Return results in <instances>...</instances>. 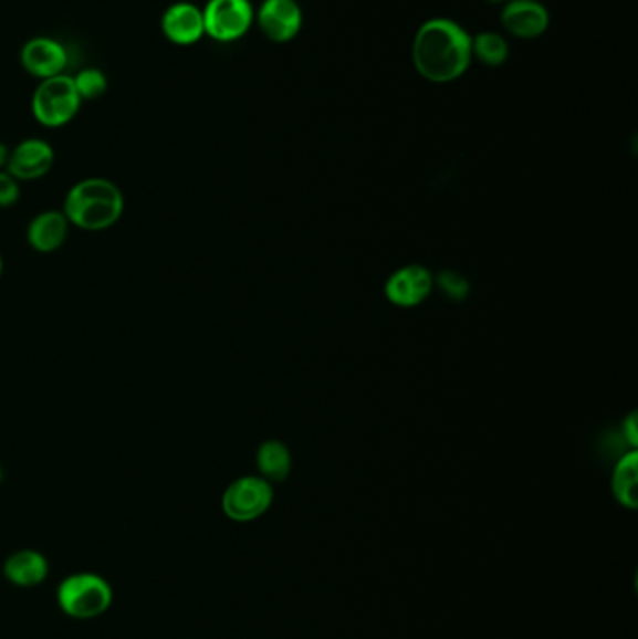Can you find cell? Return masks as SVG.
I'll return each mask as SVG.
<instances>
[{"label":"cell","instance_id":"6da1fadb","mask_svg":"<svg viewBox=\"0 0 638 639\" xmlns=\"http://www.w3.org/2000/svg\"><path fill=\"white\" fill-rule=\"evenodd\" d=\"M412 62L427 81L451 83L469 70L472 38L451 19H431L414 36Z\"/></svg>","mask_w":638,"mask_h":639},{"label":"cell","instance_id":"7a4b0ae2","mask_svg":"<svg viewBox=\"0 0 638 639\" xmlns=\"http://www.w3.org/2000/svg\"><path fill=\"white\" fill-rule=\"evenodd\" d=\"M126 208L122 189L107 178H86L67 191L62 211L72 227L102 232L121 221Z\"/></svg>","mask_w":638,"mask_h":639},{"label":"cell","instance_id":"3957f363","mask_svg":"<svg viewBox=\"0 0 638 639\" xmlns=\"http://www.w3.org/2000/svg\"><path fill=\"white\" fill-rule=\"evenodd\" d=\"M56 603L62 614L77 621H91L109 611L113 587L94 573H77L62 579L56 589Z\"/></svg>","mask_w":638,"mask_h":639},{"label":"cell","instance_id":"277c9868","mask_svg":"<svg viewBox=\"0 0 638 639\" xmlns=\"http://www.w3.org/2000/svg\"><path fill=\"white\" fill-rule=\"evenodd\" d=\"M83 105L70 75L43 78L32 94V115L38 124L55 127L66 126L77 116Z\"/></svg>","mask_w":638,"mask_h":639},{"label":"cell","instance_id":"5b68a950","mask_svg":"<svg viewBox=\"0 0 638 639\" xmlns=\"http://www.w3.org/2000/svg\"><path fill=\"white\" fill-rule=\"evenodd\" d=\"M274 503V489L261 475L240 476L232 481L221 497V509L232 522H253L266 514Z\"/></svg>","mask_w":638,"mask_h":639},{"label":"cell","instance_id":"8992f818","mask_svg":"<svg viewBox=\"0 0 638 639\" xmlns=\"http://www.w3.org/2000/svg\"><path fill=\"white\" fill-rule=\"evenodd\" d=\"M205 32L216 42H237L255 21L250 0H208L202 10Z\"/></svg>","mask_w":638,"mask_h":639},{"label":"cell","instance_id":"52a82bcc","mask_svg":"<svg viewBox=\"0 0 638 639\" xmlns=\"http://www.w3.org/2000/svg\"><path fill=\"white\" fill-rule=\"evenodd\" d=\"M432 286H435V275L427 270L426 265L408 264L389 275L384 286V294L396 307L412 308L418 307L431 296Z\"/></svg>","mask_w":638,"mask_h":639},{"label":"cell","instance_id":"ba28073f","mask_svg":"<svg viewBox=\"0 0 638 639\" xmlns=\"http://www.w3.org/2000/svg\"><path fill=\"white\" fill-rule=\"evenodd\" d=\"M255 18L262 34L274 43L291 42L304 23L296 0H264Z\"/></svg>","mask_w":638,"mask_h":639},{"label":"cell","instance_id":"9c48e42d","mask_svg":"<svg viewBox=\"0 0 638 639\" xmlns=\"http://www.w3.org/2000/svg\"><path fill=\"white\" fill-rule=\"evenodd\" d=\"M21 66L24 72L40 81L56 77L66 70V49L53 38H32L21 49Z\"/></svg>","mask_w":638,"mask_h":639},{"label":"cell","instance_id":"30bf717a","mask_svg":"<svg viewBox=\"0 0 638 639\" xmlns=\"http://www.w3.org/2000/svg\"><path fill=\"white\" fill-rule=\"evenodd\" d=\"M55 165V150L43 139H24L10 150L7 170L19 181L40 180Z\"/></svg>","mask_w":638,"mask_h":639},{"label":"cell","instance_id":"8fae6325","mask_svg":"<svg viewBox=\"0 0 638 639\" xmlns=\"http://www.w3.org/2000/svg\"><path fill=\"white\" fill-rule=\"evenodd\" d=\"M161 32L164 36L175 45L180 48H189L197 42H201L205 32V18H202V10L195 7L194 2H175L165 10L161 15Z\"/></svg>","mask_w":638,"mask_h":639},{"label":"cell","instance_id":"7c38bea8","mask_svg":"<svg viewBox=\"0 0 638 639\" xmlns=\"http://www.w3.org/2000/svg\"><path fill=\"white\" fill-rule=\"evenodd\" d=\"M500 23L511 36L534 40L547 31L551 15L547 8L537 0H510L505 4Z\"/></svg>","mask_w":638,"mask_h":639},{"label":"cell","instance_id":"4fadbf2b","mask_svg":"<svg viewBox=\"0 0 638 639\" xmlns=\"http://www.w3.org/2000/svg\"><path fill=\"white\" fill-rule=\"evenodd\" d=\"M70 227L72 224L64 216V211H42L27 227V242L38 253H55L66 243Z\"/></svg>","mask_w":638,"mask_h":639},{"label":"cell","instance_id":"5bb4252c","mask_svg":"<svg viewBox=\"0 0 638 639\" xmlns=\"http://www.w3.org/2000/svg\"><path fill=\"white\" fill-rule=\"evenodd\" d=\"M4 576L8 582L23 589L42 585L49 576V562L36 549H19L4 562Z\"/></svg>","mask_w":638,"mask_h":639},{"label":"cell","instance_id":"9a60e30c","mask_svg":"<svg viewBox=\"0 0 638 639\" xmlns=\"http://www.w3.org/2000/svg\"><path fill=\"white\" fill-rule=\"evenodd\" d=\"M257 468L268 483H283L292 471L289 447L280 440L262 441L257 449Z\"/></svg>","mask_w":638,"mask_h":639},{"label":"cell","instance_id":"2e32d148","mask_svg":"<svg viewBox=\"0 0 638 639\" xmlns=\"http://www.w3.org/2000/svg\"><path fill=\"white\" fill-rule=\"evenodd\" d=\"M638 481V451H629L620 457L613 471V494L621 507L635 511L638 507L637 497Z\"/></svg>","mask_w":638,"mask_h":639},{"label":"cell","instance_id":"e0dca14e","mask_svg":"<svg viewBox=\"0 0 638 639\" xmlns=\"http://www.w3.org/2000/svg\"><path fill=\"white\" fill-rule=\"evenodd\" d=\"M472 56H475L483 66H502L510 56V48L504 38L496 32H481L472 40Z\"/></svg>","mask_w":638,"mask_h":639},{"label":"cell","instance_id":"ac0fdd59","mask_svg":"<svg viewBox=\"0 0 638 639\" xmlns=\"http://www.w3.org/2000/svg\"><path fill=\"white\" fill-rule=\"evenodd\" d=\"M72 78L75 91H77L83 102L97 99V97L104 96L105 92H107V77L97 67H85Z\"/></svg>","mask_w":638,"mask_h":639},{"label":"cell","instance_id":"d6986e66","mask_svg":"<svg viewBox=\"0 0 638 639\" xmlns=\"http://www.w3.org/2000/svg\"><path fill=\"white\" fill-rule=\"evenodd\" d=\"M435 284L442 290V294L451 302H464L467 296H469V279L464 277L462 273L446 270V272L438 273L437 277H435Z\"/></svg>","mask_w":638,"mask_h":639},{"label":"cell","instance_id":"ffe728a7","mask_svg":"<svg viewBox=\"0 0 638 639\" xmlns=\"http://www.w3.org/2000/svg\"><path fill=\"white\" fill-rule=\"evenodd\" d=\"M21 197V186L8 170H0V208H12Z\"/></svg>","mask_w":638,"mask_h":639},{"label":"cell","instance_id":"44dd1931","mask_svg":"<svg viewBox=\"0 0 638 639\" xmlns=\"http://www.w3.org/2000/svg\"><path fill=\"white\" fill-rule=\"evenodd\" d=\"M621 436L627 441V446L637 449L638 446V416L637 411H631L629 416L621 421Z\"/></svg>","mask_w":638,"mask_h":639},{"label":"cell","instance_id":"7402d4cb","mask_svg":"<svg viewBox=\"0 0 638 639\" xmlns=\"http://www.w3.org/2000/svg\"><path fill=\"white\" fill-rule=\"evenodd\" d=\"M8 159H10V150L7 145L0 143V170H7Z\"/></svg>","mask_w":638,"mask_h":639},{"label":"cell","instance_id":"603a6c76","mask_svg":"<svg viewBox=\"0 0 638 639\" xmlns=\"http://www.w3.org/2000/svg\"><path fill=\"white\" fill-rule=\"evenodd\" d=\"M2 272H4V262H2V254H0V279H2Z\"/></svg>","mask_w":638,"mask_h":639},{"label":"cell","instance_id":"cb8c5ba5","mask_svg":"<svg viewBox=\"0 0 638 639\" xmlns=\"http://www.w3.org/2000/svg\"><path fill=\"white\" fill-rule=\"evenodd\" d=\"M485 2H491V4H500V2H505V0H485Z\"/></svg>","mask_w":638,"mask_h":639},{"label":"cell","instance_id":"d4e9b609","mask_svg":"<svg viewBox=\"0 0 638 639\" xmlns=\"http://www.w3.org/2000/svg\"><path fill=\"white\" fill-rule=\"evenodd\" d=\"M2 479H4V470H2V465H0V483H2Z\"/></svg>","mask_w":638,"mask_h":639}]
</instances>
